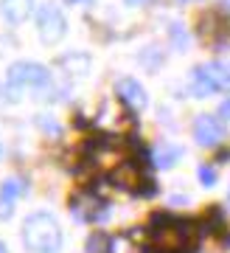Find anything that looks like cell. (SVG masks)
<instances>
[{
	"mask_svg": "<svg viewBox=\"0 0 230 253\" xmlns=\"http://www.w3.org/2000/svg\"><path fill=\"white\" fill-rule=\"evenodd\" d=\"M23 242L31 253H59L62 248V228L53 214L37 211L23 222Z\"/></svg>",
	"mask_w": 230,
	"mask_h": 253,
	"instance_id": "cell-1",
	"label": "cell"
},
{
	"mask_svg": "<svg viewBox=\"0 0 230 253\" xmlns=\"http://www.w3.org/2000/svg\"><path fill=\"white\" fill-rule=\"evenodd\" d=\"M230 90V68L222 62H208L194 68L191 73V93L194 99H208L213 93H228Z\"/></svg>",
	"mask_w": 230,
	"mask_h": 253,
	"instance_id": "cell-2",
	"label": "cell"
},
{
	"mask_svg": "<svg viewBox=\"0 0 230 253\" xmlns=\"http://www.w3.org/2000/svg\"><path fill=\"white\" fill-rule=\"evenodd\" d=\"M37 28H39V37H42L45 45H56V42L68 34V20H65L59 6L45 3V6H39V11H37Z\"/></svg>",
	"mask_w": 230,
	"mask_h": 253,
	"instance_id": "cell-3",
	"label": "cell"
},
{
	"mask_svg": "<svg viewBox=\"0 0 230 253\" xmlns=\"http://www.w3.org/2000/svg\"><path fill=\"white\" fill-rule=\"evenodd\" d=\"M48 79H51V73L39 62L23 59V62H14L9 68V84H14V87H42Z\"/></svg>",
	"mask_w": 230,
	"mask_h": 253,
	"instance_id": "cell-4",
	"label": "cell"
},
{
	"mask_svg": "<svg viewBox=\"0 0 230 253\" xmlns=\"http://www.w3.org/2000/svg\"><path fill=\"white\" fill-rule=\"evenodd\" d=\"M194 138L199 146H216L225 138V124L216 116H196L194 121Z\"/></svg>",
	"mask_w": 230,
	"mask_h": 253,
	"instance_id": "cell-5",
	"label": "cell"
},
{
	"mask_svg": "<svg viewBox=\"0 0 230 253\" xmlns=\"http://www.w3.org/2000/svg\"><path fill=\"white\" fill-rule=\"evenodd\" d=\"M115 93H118V99L126 101L132 110H146V104H149V96L143 90V84L138 79H129V76L115 82Z\"/></svg>",
	"mask_w": 230,
	"mask_h": 253,
	"instance_id": "cell-6",
	"label": "cell"
},
{
	"mask_svg": "<svg viewBox=\"0 0 230 253\" xmlns=\"http://www.w3.org/2000/svg\"><path fill=\"white\" fill-rule=\"evenodd\" d=\"M31 9H34V0H0V11L11 26H20L23 20H28Z\"/></svg>",
	"mask_w": 230,
	"mask_h": 253,
	"instance_id": "cell-7",
	"label": "cell"
},
{
	"mask_svg": "<svg viewBox=\"0 0 230 253\" xmlns=\"http://www.w3.org/2000/svg\"><path fill=\"white\" fill-rule=\"evenodd\" d=\"M20 191H23V186H20V180H3V186H0V219H9L11 214H14V200L20 197Z\"/></svg>",
	"mask_w": 230,
	"mask_h": 253,
	"instance_id": "cell-8",
	"label": "cell"
},
{
	"mask_svg": "<svg viewBox=\"0 0 230 253\" xmlns=\"http://www.w3.org/2000/svg\"><path fill=\"white\" fill-rule=\"evenodd\" d=\"M180 158H183V149L174 144H163L154 149V163H157L160 169H171L174 163H180Z\"/></svg>",
	"mask_w": 230,
	"mask_h": 253,
	"instance_id": "cell-9",
	"label": "cell"
},
{
	"mask_svg": "<svg viewBox=\"0 0 230 253\" xmlns=\"http://www.w3.org/2000/svg\"><path fill=\"white\" fill-rule=\"evenodd\" d=\"M199 183H202V186H208V189H211V186H216V177H219V174H216V169H213V166H199Z\"/></svg>",
	"mask_w": 230,
	"mask_h": 253,
	"instance_id": "cell-10",
	"label": "cell"
},
{
	"mask_svg": "<svg viewBox=\"0 0 230 253\" xmlns=\"http://www.w3.org/2000/svg\"><path fill=\"white\" fill-rule=\"evenodd\" d=\"M171 37H174L177 48H186L188 45V34H183V31H180V26H171Z\"/></svg>",
	"mask_w": 230,
	"mask_h": 253,
	"instance_id": "cell-11",
	"label": "cell"
},
{
	"mask_svg": "<svg viewBox=\"0 0 230 253\" xmlns=\"http://www.w3.org/2000/svg\"><path fill=\"white\" fill-rule=\"evenodd\" d=\"M219 116L225 118V121H230V99L222 101V107H219Z\"/></svg>",
	"mask_w": 230,
	"mask_h": 253,
	"instance_id": "cell-12",
	"label": "cell"
},
{
	"mask_svg": "<svg viewBox=\"0 0 230 253\" xmlns=\"http://www.w3.org/2000/svg\"><path fill=\"white\" fill-rule=\"evenodd\" d=\"M129 6H143V3H149V0H126Z\"/></svg>",
	"mask_w": 230,
	"mask_h": 253,
	"instance_id": "cell-13",
	"label": "cell"
},
{
	"mask_svg": "<svg viewBox=\"0 0 230 253\" xmlns=\"http://www.w3.org/2000/svg\"><path fill=\"white\" fill-rule=\"evenodd\" d=\"M0 253H9V248H6L3 242H0Z\"/></svg>",
	"mask_w": 230,
	"mask_h": 253,
	"instance_id": "cell-14",
	"label": "cell"
},
{
	"mask_svg": "<svg viewBox=\"0 0 230 253\" xmlns=\"http://www.w3.org/2000/svg\"><path fill=\"white\" fill-rule=\"evenodd\" d=\"M68 3H84V0H68Z\"/></svg>",
	"mask_w": 230,
	"mask_h": 253,
	"instance_id": "cell-15",
	"label": "cell"
},
{
	"mask_svg": "<svg viewBox=\"0 0 230 253\" xmlns=\"http://www.w3.org/2000/svg\"><path fill=\"white\" fill-rule=\"evenodd\" d=\"M0 155H3V144H0Z\"/></svg>",
	"mask_w": 230,
	"mask_h": 253,
	"instance_id": "cell-16",
	"label": "cell"
},
{
	"mask_svg": "<svg viewBox=\"0 0 230 253\" xmlns=\"http://www.w3.org/2000/svg\"><path fill=\"white\" fill-rule=\"evenodd\" d=\"M228 203H230V191H228Z\"/></svg>",
	"mask_w": 230,
	"mask_h": 253,
	"instance_id": "cell-17",
	"label": "cell"
},
{
	"mask_svg": "<svg viewBox=\"0 0 230 253\" xmlns=\"http://www.w3.org/2000/svg\"><path fill=\"white\" fill-rule=\"evenodd\" d=\"M225 3H230V0H225Z\"/></svg>",
	"mask_w": 230,
	"mask_h": 253,
	"instance_id": "cell-18",
	"label": "cell"
}]
</instances>
